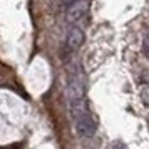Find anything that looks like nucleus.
<instances>
[{
	"label": "nucleus",
	"instance_id": "20e7f679",
	"mask_svg": "<svg viewBox=\"0 0 149 149\" xmlns=\"http://www.w3.org/2000/svg\"><path fill=\"white\" fill-rule=\"evenodd\" d=\"M67 97L69 101H79L84 99V81L81 75H74L67 84Z\"/></svg>",
	"mask_w": 149,
	"mask_h": 149
},
{
	"label": "nucleus",
	"instance_id": "7ed1b4c3",
	"mask_svg": "<svg viewBox=\"0 0 149 149\" xmlns=\"http://www.w3.org/2000/svg\"><path fill=\"white\" fill-rule=\"evenodd\" d=\"M75 131L81 137H92L95 134V122L89 114H84L75 119Z\"/></svg>",
	"mask_w": 149,
	"mask_h": 149
},
{
	"label": "nucleus",
	"instance_id": "423d86ee",
	"mask_svg": "<svg viewBox=\"0 0 149 149\" xmlns=\"http://www.w3.org/2000/svg\"><path fill=\"white\" fill-rule=\"evenodd\" d=\"M114 149H124V146H121V144H116Z\"/></svg>",
	"mask_w": 149,
	"mask_h": 149
},
{
	"label": "nucleus",
	"instance_id": "f257e3e1",
	"mask_svg": "<svg viewBox=\"0 0 149 149\" xmlns=\"http://www.w3.org/2000/svg\"><path fill=\"white\" fill-rule=\"evenodd\" d=\"M89 10V2L87 0H74L72 3L67 5L65 10V19L69 24H77L82 17H86Z\"/></svg>",
	"mask_w": 149,
	"mask_h": 149
},
{
	"label": "nucleus",
	"instance_id": "39448f33",
	"mask_svg": "<svg viewBox=\"0 0 149 149\" xmlns=\"http://www.w3.org/2000/svg\"><path fill=\"white\" fill-rule=\"evenodd\" d=\"M70 114H72L74 119H77V117H81V116H84V114H89L87 109H86V102H84V99H79V101H72L70 102Z\"/></svg>",
	"mask_w": 149,
	"mask_h": 149
},
{
	"label": "nucleus",
	"instance_id": "f03ea898",
	"mask_svg": "<svg viewBox=\"0 0 149 149\" xmlns=\"http://www.w3.org/2000/svg\"><path fill=\"white\" fill-rule=\"evenodd\" d=\"M86 40V34L81 27H72L67 32V37H65V44H64V54H70V52H75L77 49L81 47Z\"/></svg>",
	"mask_w": 149,
	"mask_h": 149
}]
</instances>
